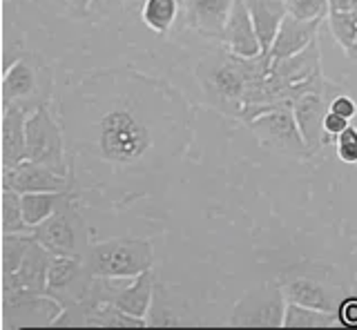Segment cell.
<instances>
[{
  "label": "cell",
  "instance_id": "6da1fadb",
  "mask_svg": "<svg viewBox=\"0 0 357 330\" xmlns=\"http://www.w3.org/2000/svg\"><path fill=\"white\" fill-rule=\"evenodd\" d=\"M59 120L74 179L112 190L121 179H156L192 139L188 98L134 68L70 76L59 94Z\"/></svg>",
  "mask_w": 357,
  "mask_h": 330
},
{
  "label": "cell",
  "instance_id": "7a4b0ae2",
  "mask_svg": "<svg viewBox=\"0 0 357 330\" xmlns=\"http://www.w3.org/2000/svg\"><path fill=\"white\" fill-rule=\"evenodd\" d=\"M271 52L252 58L234 56L226 47L206 54L197 65V81L204 101L223 116L241 118L250 92L271 72Z\"/></svg>",
  "mask_w": 357,
  "mask_h": 330
},
{
  "label": "cell",
  "instance_id": "3957f363",
  "mask_svg": "<svg viewBox=\"0 0 357 330\" xmlns=\"http://www.w3.org/2000/svg\"><path fill=\"white\" fill-rule=\"evenodd\" d=\"M54 76L50 65L36 52H22L20 56L3 70L0 101L3 105H20L33 112L40 105L52 103Z\"/></svg>",
  "mask_w": 357,
  "mask_h": 330
},
{
  "label": "cell",
  "instance_id": "277c9868",
  "mask_svg": "<svg viewBox=\"0 0 357 330\" xmlns=\"http://www.w3.org/2000/svg\"><path fill=\"white\" fill-rule=\"evenodd\" d=\"M63 306L47 292H31L14 281L11 274H0V328H45L54 326Z\"/></svg>",
  "mask_w": 357,
  "mask_h": 330
},
{
  "label": "cell",
  "instance_id": "5b68a950",
  "mask_svg": "<svg viewBox=\"0 0 357 330\" xmlns=\"http://www.w3.org/2000/svg\"><path fill=\"white\" fill-rule=\"evenodd\" d=\"M83 261L92 277H137L154 266V248L145 239L116 237L92 244Z\"/></svg>",
  "mask_w": 357,
  "mask_h": 330
},
{
  "label": "cell",
  "instance_id": "8992f818",
  "mask_svg": "<svg viewBox=\"0 0 357 330\" xmlns=\"http://www.w3.org/2000/svg\"><path fill=\"white\" fill-rule=\"evenodd\" d=\"M324 270L326 268L301 261L288 268L284 274H279L277 281L282 285L286 301L340 315V308L346 301V292L337 283L324 277Z\"/></svg>",
  "mask_w": 357,
  "mask_h": 330
},
{
  "label": "cell",
  "instance_id": "52a82bcc",
  "mask_svg": "<svg viewBox=\"0 0 357 330\" xmlns=\"http://www.w3.org/2000/svg\"><path fill=\"white\" fill-rule=\"evenodd\" d=\"M243 125L248 127L259 141V146L266 150H273L277 154H284L290 159H308L312 157L301 129L297 125V118L293 107H266L259 112L243 118Z\"/></svg>",
  "mask_w": 357,
  "mask_h": 330
},
{
  "label": "cell",
  "instance_id": "ba28073f",
  "mask_svg": "<svg viewBox=\"0 0 357 330\" xmlns=\"http://www.w3.org/2000/svg\"><path fill=\"white\" fill-rule=\"evenodd\" d=\"M27 161H36L59 170L61 174H72L67 161L65 134L59 116L52 114V103L36 107L27 116Z\"/></svg>",
  "mask_w": 357,
  "mask_h": 330
},
{
  "label": "cell",
  "instance_id": "9c48e42d",
  "mask_svg": "<svg viewBox=\"0 0 357 330\" xmlns=\"http://www.w3.org/2000/svg\"><path fill=\"white\" fill-rule=\"evenodd\" d=\"M38 244L56 257H85L89 250V228L76 205L63 207L31 230Z\"/></svg>",
  "mask_w": 357,
  "mask_h": 330
},
{
  "label": "cell",
  "instance_id": "30bf717a",
  "mask_svg": "<svg viewBox=\"0 0 357 330\" xmlns=\"http://www.w3.org/2000/svg\"><path fill=\"white\" fill-rule=\"evenodd\" d=\"M286 297L279 281H266L255 285L234 304L228 326L239 328H284Z\"/></svg>",
  "mask_w": 357,
  "mask_h": 330
},
{
  "label": "cell",
  "instance_id": "8fae6325",
  "mask_svg": "<svg viewBox=\"0 0 357 330\" xmlns=\"http://www.w3.org/2000/svg\"><path fill=\"white\" fill-rule=\"evenodd\" d=\"M3 190L18 194L25 192H70L78 190L74 174H61L59 170L36 161H20L14 168H3Z\"/></svg>",
  "mask_w": 357,
  "mask_h": 330
},
{
  "label": "cell",
  "instance_id": "7c38bea8",
  "mask_svg": "<svg viewBox=\"0 0 357 330\" xmlns=\"http://www.w3.org/2000/svg\"><path fill=\"white\" fill-rule=\"evenodd\" d=\"M92 279L94 277L89 274L81 257H54L47 274V290L45 292L54 297L63 308H67L85 299Z\"/></svg>",
  "mask_w": 357,
  "mask_h": 330
},
{
  "label": "cell",
  "instance_id": "4fadbf2b",
  "mask_svg": "<svg viewBox=\"0 0 357 330\" xmlns=\"http://www.w3.org/2000/svg\"><path fill=\"white\" fill-rule=\"evenodd\" d=\"M331 87H333V83L328 87H324V90H310L306 94H301L293 105V112L297 118V125L301 129V136H304L312 157L326 146L324 118H326L328 109H331V101H328Z\"/></svg>",
  "mask_w": 357,
  "mask_h": 330
},
{
  "label": "cell",
  "instance_id": "5bb4252c",
  "mask_svg": "<svg viewBox=\"0 0 357 330\" xmlns=\"http://www.w3.org/2000/svg\"><path fill=\"white\" fill-rule=\"evenodd\" d=\"M219 42L221 47H226L234 56H243V58H252L264 52L252 23V16L243 0H234L232 12L226 20V27H223L219 36Z\"/></svg>",
  "mask_w": 357,
  "mask_h": 330
},
{
  "label": "cell",
  "instance_id": "9a60e30c",
  "mask_svg": "<svg viewBox=\"0 0 357 330\" xmlns=\"http://www.w3.org/2000/svg\"><path fill=\"white\" fill-rule=\"evenodd\" d=\"M27 116L20 105H3L0 120V163L3 168H14L27 157Z\"/></svg>",
  "mask_w": 357,
  "mask_h": 330
},
{
  "label": "cell",
  "instance_id": "2e32d148",
  "mask_svg": "<svg viewBox=\"0 0 357 330\" xmlns=\"http://www.w3.org/2000/svg\"><path fill=\"white\" fill-rule=\"evenodd\" d=\"M232 5L234 0H181L183 23L188 29H195L201 36L219 40Z\"/></svg>",
  "mask_w": 357,
  "mask_h": 330
},
{
  "label": "cell",
  "instance_id": "e0dca14e",
  "mask_svg": "<svg viewBox=\"0 0 357 330\" xmlns=\"http://www.w3.org/2000/svg\"><path fill=\"white\" fill-rule=\"evenodd\" d=\"M148 326L154 328H172V326H192L190 319V306L181 297L174 285H167L156 279L154 297L150 304V311L145 315Z\"/></svg>",
  "mask_w": 357,
  "mask_h": 330
},
{
  "label": "cell",
  "instance_id": "ac0fdd59",
  "mask_svg": "<svg viewBox=\"0 0 357 330\" xmlns=\"http://www.w3.org/2000/svg\"><path fill=\"white\" fill-rule=\"evenodd\" d=\"M324 25V20H306L297 18L293 14H286L282 27H279L277 36L271 45V56L273 58H288L295 54L304 52L310 42H315L319 36V27Z\"/></svg>",
  "mask_w": 357,
  "mask_h": 330
},
{
  "label": "cell",
  "instance_id": "d6986e66",
  "mask_svg": "<svg viewBox=\"0 0 357 330\" xmlns=\"http://www.w3.org/2000/svg\"><path fill=\"white\" fill-rule=\"evenodd\" d=\"M78 190L70 192H25L20 194V205H22V214H25L27 226L33 230L38 223H43L45 219H50L63 207L76 205L78 199Z\"/></svg>",
  "mask_w": 357,
  "mask_h": 330
},
{
  "label": "cell",
  "instance_id": "ffe728a7",
  "mask_svg": "<svg viewBox=\"0 0 357 330\" xmlns=\"http://www.w3.org/2000/svg\"><path fill=\"white\" fill-rule=\"evenodd\" d=\"M54 257H56L54 252H50L43 244H38V241H33L25 259L20 261L18 270L11 274V277H14V281L22 285L25 290L45 292L47 290V274H50V266Z\"/></svg>",
  "mask_w": 357,
  "mask_h": 330
},
{
  "label": "cell",
  "instance_id": "44dd1931",
  "mask_svg": "<svg viewBox=\"0 0 357 330\" xmlns=\"http://www.w3.org/2000/svg\"><path fill=\"white\" fill-rule=\"evenodd\" d=\"M243 3L252 16L261 49L268 52L277 36L279 27L284 23L286 14H288V3L286 0H243Z\"/></svg>",
  "mask_w": 357,
  "mask_h": 330
},
{
  "label": "cell",
  "instance_id": "7402d4cb",
  "mask_svg": "<svg viewBox=\"0 0 357 330\" xmlns=\"http://www.w3.org/2000/svg\"><path fill=\"white\" fill-rule=\"evenodd\" d=\"M181 14V0H145L141 20L156 36H165Z\"/></svg>",
  "mask_w": 357,
  "mask_h": 330
},
{
  "label": "cell",
  "instance_id": "603a6c76",
  "mask_svg": "<svg viewBox=\"0 0 357 330\" xmlns=\"http://www.w3.org/2000/svg\"><path fill=\"white\" fill-rule=\"evenodd\" d=\"M342 326L337 313L317 311V308L288 304L284 315V328H335Z\"/></svg>",
  "mask_w": 357,
  "mask_h": 330
},
{
  "label": "cell",
  "instance_id": "cb8c5ba5",
  "mask_svg": "<svg viewBox=\"0 0 357 330\" xmlns=\"http://www.w3.org/2000/svg\"><path fill=\"white\" fill-rule=\"evenodd\" d=\"M33 241V233H9L0 237V274H14Z\"/></svg>",
  "mask_w": 357,
  "mask_h": 330
},
{
  "label": "cell",
  "instance_id": "d4e9b609",
  "mask_svg": "<svg viewBox=\"0 0 357 330\" xmlns=\"http://www.w3.org/2000/svg\"><path fill=\"white\" fill-rule=\"evenodd\" d=\"M0 233H31V228L25 221V214H22L18 192L3 190V196H0Z\"/></svg>",
  "mask_w": 357,
  "mask_h": 330
},
{
  "label": "cell",
  "instance_id": "484cf974",
  "mask_svg": "<svg viewBox=\"0 0 357 330\" xmlns=\"http://www.w3.org/2000/svg\"><path fill=\"white\" fill-rule=\"evenodd\" d=\"M326 20L335 40L346 52L357 38V12L355 9H349V12H331Z\"/></svg>",
  "mask_w": 357,
  "mask_h": 330
},
{
  "label": "cell",
  "instance_id": "4316f807",
  "mask_svg": "<svg viewBox=\"0 0 357 330\" xmlns=\"http://www.w3.org/2000/svg\"><path fill=\"white\" fill-rule=\"evenodd\" d=\"M288 3V14L306 20H326L331 14L328 0H286Z\"/></svg>",
  "mask_w": 357,
  "mask_h": 330
},
{
  "label": "cell",
  "instance_id": "83f0119b",
  "mask_svg": "<svg viewBox=\"0 0 357 330\" xmlns=\"http://www.w3.org/2000/svg\"><path fill=\"white\" fill-rule=\"evenodd\" d=\"M335 148H337V157L344 163H357V127L349 125L342 134L335 139Z\"/></svg>",
  "mask_w": 357,
  "mask_h": 330
},
{
  "label": "cell",
  "instance_id": "f1b7e54d",
  "mask_svg": "<svg viewBox=\"0 0 357 330\" xmlns=\"http://www.w3.org/2000/svg\"><path fill=\"white\" fill-rule=\"evenodd\" d=\"M349 125H351L349 118H344V116L335 114V112H331V109H328L326 118H324V134H326V143H333Z\"/></svg>",
  "mask_w": 357,
  "mask_h": 330
},
{
  "label": "cell",
  "instance_id": "f546056e",
  "mask_svg": "<svg viewBox=\"0 0 357 330\" xmlns=\"http://www.w3.org/2000/svg\"><path fill=\"white\" fill-rule=\"evenodd\" d=\"M331 112L335 114H340L344 118H355L357 116V103L353 101L351 96H346V94H337V96H333L331 98Z\"/></svg>",
  "mask_w": 357,
  "mask_h": 330
},
{
  "label": "cell",
  "instance_id": "4dcf8cb0",
  "mask_svg": "<svg viewBox=\"0 0 357 330\" xmlns=\"http://www.w3.org/2000/svg\"><path fill=\"white\" fill-rule=\"evenodd\" d=\"M61 3L65 5V12L72 18H87L94 0H61Z\"/></svg>",
  "mask_w": 357,
  "mask_h": 330
},
{
  "label": "cell",
  "instance_id": "1f68e13d",
  "mask_svg": "<svg viewBox=\"0 0 357 330\" xmlns=\"http://www.w3.org/2000/svg\"><path fill=\"white\" fill-rule=\"evenodd\" d=\"M340 319L342 324H357V301L355 299H346L340 308Z\"/></svg>",
  "mask_w": 357,
  "mask_h": 330
},
{
  "label": "cell",
  "instance_id": "d6a6232c",
  "mask_svg": "<svg viewBox=\"0 0 357 330\" xmlns=\"http://www.w3.org/2000/svg\"><path fill=\"white\" fill-rule=\"evenodd\" d=\"M353 3L355 0H328L331 12H349V9H353Z\"/></svg>",
  "mask_w": 357,
  "mask_h": 330
},
{
  "label": "cell",
  "instance_id": "836d02e7",
  "mask_svg": "<svg viewBox=\"0 0 357 330\" xmlns=\"http://www.w3.org/2000/svg\"><path fill=\"white\" fill-rule=\"evenodd\" d=\"M344 54H346V56H349L351 61H355V63H357V38H355V42H353V45H351L349 49H346Z\"/></svg>",
  "mask_w": 357,
  "mask_h": 330
},
{
  "label": "cell",
  "instance_id": "e575fe53",
  "mask_svg": "<svg viewBox=\"0 0 357 330\" xmlns=\"http://www.w3.org/2000/svg\"><path fill=\"white\" fill-rule=\"evenodd\" d=\"M353 9H355V12H357V0H355V3H353Z\"/></svg>",
  "mask_w": 357,
  "mask_h": 330
},
{
  "label": "cell",
  "instance_id": "d590c367",
  "mask_svg": "<svg viewBox=\"0 0 357 330\" xmlns=\"http://www.w3.org/2000/svg\"><path fill=\"white\" fill-rule=\"evenodd\" d=\"M123 3H126V0H123Z\"/></svg>",
  "mask_w": 357,
  "mask_h": 330
}]
</instances>
